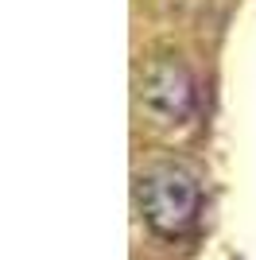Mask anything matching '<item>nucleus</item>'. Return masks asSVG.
I'll return each mask as SVG.
<instances>
[{"mask_svg":"<svg viewBox=\"0 0 256 260\" xmlns=\"http://www.w3.org/2000/svg\"><path fill=\"white\" fill-rule=\"evenodd\" d=\"M136 206L155 237H186L202 214L198 175L182 163H151L136 183Z\"/></svg>","mask_w":256,"mask_h":260,"instance_id":"f257e3e1","label":"nucleus"},{"mask_svg":"<svg viewBox=\"0 0 256 260\" xmlns=\"http://www.w3.org/2000/svg\"><path fill=\"white\" fill-rule=\"evenodd\" d=\"M140 109L155 124H182L198 109V82L179 54H155L140 70Z\"/></svg>","mask_w":256,"mask_h":260,"instance_id":"f03ea898","label":"nucleus"}]
</instances>
